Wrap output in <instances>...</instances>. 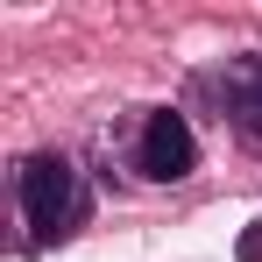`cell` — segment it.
I'll return each instance as SVG.
<instances>
[{"instance_id":"2","label":"cell","mask_w":262,"mask_h":262,"mask_svg":"<svg viewBox=\"0 0 262 262\" xmlns=\"http://www.w3.org/2000/svg\"><path fill=\"white\" fill-rule=\"evenodd\" d=\"M135 170L149 184H177V177L199 170V142H191V121L170 114V106H149L142 114V135H135Z\"/></svg>"},{"instance_id":"3","label":"cell","mask_w":262,"mask_h":262,"mask_svg":"<svg viewBox=\"0 0 262 262\" xmlns=\"http://www.w3.org/2000/svg\"><path fill=\"white\" fill-rule=\"evenodd\" d=\"M199 92H213L220 114L234 121V135L262 156V57H241V64H227V71H206Z\"/></svg>"},{"instance_id":"1","label":"cell","mask_w":262,"mask_h":262,"mask_svg":"<svg viewBox=\"0 0 262 262\" xmlns=\"http://www.w3.org/2000/svg\"><path fill=\"white\" fill-rule=\"evenodd\" d=\"M14 199H21V220H29V241L43 248V241H64V234H78L92 213V191H85V170L71 163V156H21V170H14Z\"/></svg>"}]
</instances>
